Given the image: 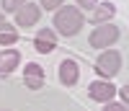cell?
Listing matches in <instances>:
<instances>
[{"label":"cell","instance_id":"cell-1","mask_svg":"<svg viewBox=\"0 0 129 111\" xmlns=\"http://www.w3.org/2000/svg\"><path fill=\"white\" fill-rule=\"evenodd\" d=\"M83 23H85V16H83V10L75 3H64L62 8L54 10V16H52V29L57 31V36H64V39L80 34Z\"/></svg>","mask_w":129,"mask_h":111},{"label":"cell","instance_id":"cell-2","mask_svg":"<svg viewBox=\"0 0 129 111\" xmlns=\"http://www.w3.org/2000/svg\"><path fill=\"white\" fill-rule=\"evenodd\" d=\"M119 36H121V31L116 23H101V26H93V31L88 34V44L93 49L103 52V49H111L119 41Z\"/></svg>","mask_w":129,"mask_h":111},{"label":"cell","instance_id":"cell-3","mask_svg":"<svg viewBox=\"0 0 129 111\" xmlns=\"http://www.w3.org/2000/svg\"><path fill=\"white\" fill-rule=\"evenodd\" d=\"M95 72H98L101 80H111V77H116L121 72V52L119 49H103L98 54V60H95Z\"/></svg>","mask_w":129,"mask_h":111},{"label":"cell","instance_id":"cell-4","mask_svg":"<svg viewBox=\"0 0 129 111\" xmlns=\"http://www.w3.org/2000/svg\"><path fill=\"white\" fill-rule=\"evenodd\" d=\"M119 96V88H116L111 80H93L90 85H88V98L90 101H95V103H109V101H114V98Z\"/></svg>","mask_w":129,"mask_h":111},{"label":"cell","instance_id":"cell-5","mask_svg":"<svg viewBox=\"0 0 129 111\" xmlns=\"http://www.w3.org/2000/svg\"><path fill=\"white\" fill-rule=\"evenodd\" d=\"M39 21H41V8H39V3H23V5L13 13L16 29H34Z\"/></svg>","mask_w":129,"mask_h":111},{"label":"cell","instance_id":"cell-6","mask_svg":"<svg viewBox=\"0 0 129 111\" xmlns=\"http://www.w3.org/2000/svg\"><path fill=\"white\" fill-rule=\"evenodd\" d=\"M57 80H59V85H64V88H72V85H78V80H80V65L75 62V60H62L59 62V67H57Z\"/></svg>","mask_w":129,"mask_h":111},{"label":"cell","instance_id":"cell-7","mask_svg":"<svg viewBox=\"0 0 129 111\" xmlns=\"http://www.w3.org/2000/svg\"><path fill=\"white\" fill-rule=\"evenodd\" d=\"M34 49L39 54H52V52L57 49V31L52 29V26L39 29L36 36H34Z\"/></svg>","mask_w":129,"mask_h":111},{"label":"cell","instance_id":"cell-8","mask_svg":"<svg viewBox=\"0 0 129 111\" xmlns=\"http://www.w3.org/2000/svg\"><path fill=\"white\" fill-rule=\"evenodd\" d=\"M44 80H47V72L39 62H26L23 65V85L28 91H39L44 85Z\"/></svg>","mask_w":129,"mask_h":111},{"label":"cell","instance_id":"cell-9","mask_svg":"<svg viewBox=\"0 0 129 111\" xmlns=\"http://www.w3.org/2000/svg\"><path fill=\"white\" fill-rule=\"evenodd\" d=\"M18 65H21V52L16 47L0 49V77H8L10 72H16Z\"/></svg>","mask_w":129,"mask_h":111},{"label":"cell","instance_id":"cell-10","mask_svg":"<svg viewBox=\"0 0 129 111\" xmlns=\"http://www.w3.org/2000/svg\"><path fill=\"white\" fill-rule=\"evenodd\" d=\"M116 16V5L114 3H98L90 10V23L93 26H101V23H111Z\"/></svg>","mask_w":129,"mask_h":111},{"label":"cell","instance_id":"cell-11","mask_svg":"<svg viewBox=\"0 0 129 111\" xmlns=\"http://www.w3.org/2000/svg\"><path fill=\"white\" fill-rule=\"evenodd\" d=\"M0 44H3V47L18 44V29H16V23H8L5 29H0Z\"/></svg>","mask_w":129,"mask_h":111},{"label":"cell","instance_id":"cell-12","mask_svg":"<svg viewBox=\"0 0 129 111\" xmlns=\"http://www.w3.org/2000/svg\"><path fill=\"white\" fill-rule=\"evenodd\" d=\"M23 3H28V0H0V8H3V13H16Z\"/></svg>","mask_w":129,"mask_h":111},{"label":"cell","instance_id":"cell-13","mask_svg":"<svg viewBox=\"0 0 129 111\" xmlns=\"http://www.w3.org/2000/svg\"><path fill=\"white\" fill-rule=\"evenodd\" d=\"M62 5H64V0H39V8L41 10H52V13L57 8H62Z\"/></svg>","mask_w":129,"mask_h":111},{"label":"cell","instance_id":"cell-14","mask_svg":"<svg viewBox=\"0 0 129 111\" xmlns=\"http://www.w3.org/2000/svg\"><path fill=\"white\" fill-rule=\"evenodd\" d=\"M103 111H129V106L124 103V101H109V103H103Z\"/></svg>","mask_w":129,"mask_h":111},{"label":"cell","instance_id":"cell-15","mask_svg":"<svg viewBox=\"0 0 129 111\" xmlns=\"http://www.w3.org/2000/svg\"><path fill=\"white\" fill-rule=\"evenodd\" d=\"M75 5H78L83 13H85V10H93L95 5H98V0H75Z\"/></svg>","mask_w":129,"mask_h":111},{"label":"cell","instance_id":"cell-16","mask_svg":"<svg viewBox=\"0 0 129 111\" xmlns=\"http://www.w3.org/2000/svg\"><path fill=\"white\" fill-rule=\"evenodd\" d=\"M119 101H124V103H126V106H129V83H126V85H121V88H119Z\"/></svg>","mask_w":129,"mask_h":111},{"label":"cell","instance_id":"cell-17","mask_svg":"<svg viewBox=\"0 0 129 111\" xmlns=\"http://www.w3.org/2000/svg\"><path fill=\"white\" fill-rule=\"evenodd\" d=\"M5 26H8V21H5V13L0 10V29H5Z\"/></svg>","mask_w":129,"mask_h":111},{"label":"cell","instance_id":"cell-18","mask_svg":"<svg viewBox=\"0 0 129 111\" xmlns=\"http://www.w3.org/2000/svg\"><path fill=\"white\" fill-rule=\"evenodd\" d=\"M0 111H10V108H0Z\"/></svg>","mask_w":129,"mask_h":111}]
</instances>
